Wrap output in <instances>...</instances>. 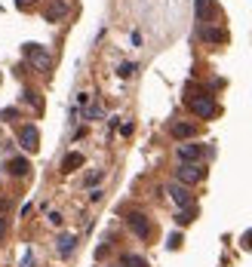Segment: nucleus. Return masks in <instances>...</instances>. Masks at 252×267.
Returning a JSON list of instances; mask_svg holds the SVG:
<instances>
[{"instance_id": "1", "label": "nucleus", "mask_w": 252, "mask_h": 267, "mask_svg": "<svg viewBox=\"0 0 252 267\" xmlns=\"http://www.w3.org/2000/svg\"><path fill=\"white\" fill-rule=\"evenodd\" d=\"M25 56H28L34 71H43V74H46V71L52 68V56L46 52V46H40V43H25Z\"/></svg>"}, {"instance_id": "2", "label": "nucleus", "mask_w": 252, "mask_h": 267, "mask_svg": "<svg viewBox=\"0 0 252 267\" xmlns=\"http://www.w3.org/2000/svg\"><path fill=\"white\" fill-rule=\"evenodd\" d=\"M175 178H178V184H197V181H203L206 178V169L200 166V163H182L175 169Z\"/></svg>"}, {"instance_id": "3", "label": "nucleus", "mask_w": 252, "mask_h": 267, "mask_svg": "<svg viewBox=\"0 0 252 267\" xmlns=\"http://www.w3.org/2000/svg\"><path fill=\"white\" fill-rule=\"evenodd\" d=\"M188 101H191V111H194L197 117H200V120H209V117L215 114V101H212V95H206V92L191 95Z\"/></svg>"}, {"instance_id": "4", "label": "nucleus", "mask_w": 252, "mask_h": 267, "mask_svg": "<svg viewBox=\"0 0 252 267\" xmlns=\"http://www.w3.org/2000/svg\"><path fill=\"white\" fill-rule=\"evenodd\" d=\"M126 224H129V230H132L138 240H148L151 237V221L141 215V212H129V215H126Z\"/></svg>"}, {"instance_id": "5", "label": "nucleus", "mask_w": 252, "mask_h": 267, "mask_svg": "<svg viewBox=\"0 0 252 267\" xmlns=\"http://www.w3.org/2000/svg\"><path fill=\"white\" fill-rule=\"evenodd\" d=\"M166 193L182 206V209H188V206H194V193H191V187L188 184H178V181H172L169 187H166Z\"/></svg>"}, {"instance_id": "6", "label": "nucleus", "mask_w": 252, "mask_h": 267, "mask_svg": "<svg viewBox=\"0 0 252 267\" xmlns=\"http://www.w3.org/2000/svg\"><path fill=\"white\" fill-rule=\"evenodd\" d=\"M203 154H206V148L203 145H194V141L178 145V160H182V163H200Z\"/></svg>"}, {"instance_id": "7", "label": "nucleus", "mask_w": 252, "mask_h": 267, "mask_svg": "<svg viewBox=\"0 0 252 267\" xmlns=\"http://www.w3.org/2000/svg\"><path fill=\"white\" fill-rule=\"evenodd\" d=\"M19 145L31 154V151H37L40 148V132H37V126H31V123H28V126H22L19 129Z\"/></svg>"}, {"instance_id": "8", "label": "nucleus", "mask_w": 252, "mask_h": 267, "mask_svg": "<svg viewBox=\"0 0 252 267\" xmlns=\"http://www.w3.org/2000/svg\"><path fill=\"white\" fill-rule=\"evenodd\" d=\"M68 15V3L65 0H52V3L46 6V22H62Z\"/></svg>"}, {"instance_id": "9", "label": "nucleus", "mask_w": 252, "mask_h": 267, "mask_svg": "<svg viewBox=\"0 0 252 267\" xmlns=\"http://www.w3.org/2000/svg\"><path fill=\"white\" fill-rule=\"evenodd\" d=\"M28 169H31V163H28L25 157H12V160H6V172H9V175H15V178L28 175Z\"/></svg>"}, {"instance_id": "10", "label": "nucleus", "mask_w": 252, "mask_h": 267, "mask_svg": "<svg viewBox=\"0 0 252 267\" xmlns=\"http://www.w3.org/2000/svg\"><path fill=\"white\" fill-rule=\"evenodd\" d=\"M56 243H59V255H62V258H68V255L77 249V237H74V234H62Z\"/></svg>"}, {"instance_id": "11", "label": "nucleus", "mask_w": 252, "mask_h": 267, "mask_svg": "<svg viewBox=\"0 0 252 267\" xmlns=\"http://www.w3.org/2000/svg\"><path fill=\"white\" fill-rule=\"evenodd\" d=\"M172 138L178 141H185V138H194V123H172Z\"/></svg>"}, {"instance_id": "12", "label": "nucleus", "mask_w": 252, "mask_h": 267, "mask_svg": "<svg viewBox=\"0 0 252 267\" xmlns=\"http://www.w3.org/2000/svg\"><path fill=\"white\" fill-rule=\"evenodd\" d=\"M200 37H203L206 43H222V40H225V31H222V28H203Z\"/></svg>"}, {"instance_id": "13", "label": "nucleus", "mask_w": 252, "mask_h": 267, "mask_svg": "<svg viewBox=\"0 0 252 267\" xmlns=\"http://www.w3.org/2000/svg\"><path fill=\"white\" fill-rule=\"evenodd\" d=\"M77 166H83V154H68L62 160V172H74Z\"/></svg>"}, {"instance_id": "14", "label": "nucleus", "mask_w": 252, "mask_h": 267, "mask_svg": "<svg viewBox=\"0 0 252 267\" xmlns=\"http://www.w3.org/2000/svg\"><path fill=\"white\" fill-rule=\"evenodd\" d=\"M194 218H197V209H191V206H188V209H178V212H175V224H178V227L191 224Z\"/></svg>"}, {"instance_id": "15", "label": "nucleus", "mask_w": 252, "mask_h": 267, "mask_svg": "<svg viewBox=\"0 0 252 267\" xmlns=\"http://www.w3.org/2000/svg\"><path fill=\"white\" fill-rule=\"evenodd\" d=\"M194 9H197V19L206 22L209 12H212V3H209V0H194Z\"/></svg>"}, {"instance_id": "16", "label": "nucleus", "mask_w": 252, "mask_h": 267, "mask_svg": "<svg viewBox=\"0 0 252 267\" xmlns=\"http://www.w3.org/2000/svg\"><path fill=\"white\" fill-rule=\"evenodd\" d=\"M83 117H86V120H102V117H105V108L96 101V104H89V108H86V114H83Z\"/></svg>"}, {"instance_id": "17", "label": "nucleus", "mask_w": 252, "mask_h": 267, "mask_svg": "<svg viewBox=\"0 0 252 267\" xmlns=\"http://www.w3.org/2000/svg\"><path fill=\"white\" fill-rule=\"evenodd\" d=\"M123 267H148V261L141 255H123Z\"/></svg>"}, {"instance_id": "18", "label": "nucleus", "mask_w": 252, "mask_h": 267, "mask_svg": "<svg viewBox=\"0 0 252 267\" xmlns=\"http://www.w3.org/2000/svg\"><path fill=\"white\" fill-rule=\"evenodd\" d=\"M117 74H120V77H132V74H135V65H132V62H123Z\"/></svg>"}, {"instance_id": "19", "label": "nucleus", "mask_w": 252, "mask_h": 267, "mask_svg": "<svg viewBox=\"0 0 252 267\" xmlns=\"http://www.w3.org/2000/svg\"><path fill=\"white\" fill-rule=\"evenodd\" d=\"M102 175H105L102 169H96V172H89V178H86V184H89V187H93V184H99V181H102Z\"/></svg>"}, {"instance_id": "20", "label": "nucleus", "mask_w": 252, "mask_h": 267, "mask_svg": "<svg viewBox=\"0 0 252 267\" xmlns=\"http://www.w3.org/2000/svg\"><path fill=\"white\" fill-rule=\"evenodd\" d=\"M25 101H28V104H40V98H37L34 89H25Z\"/></svg>"}, {"instance_id": "21", "label": "nucleus", "mask_w": 252, "mask_h": 267, "mask_svg": "<svg viewBox=\"0 0 252 267\" xmlns=\"http://www.w3.org/2000/svg\"><path fill=\"white\" fill-rule=\"evenodd\" d=\"M178 246H182V237L172 234V237H169V249H178Z\"/></svg>"}, {"instance_id": "22", "label": "nucleus", "mask_w": 252, "mask_h": 267, "mask_svg": "<svg viewBox=\"0 0 252 267\" xmlns=\"http://www.w3.org/2000/svg\"><path fill=\"white\" fill-rule=\"evenodd\" d=\"M243 246H246L249 252H252V230H246V234H243Z\"/></svg>"}, {"instance_id": "23", "label": "nucleus", "mask_w": 252, "mask_h": 267, "mask_svg": "<svg viewBox=\"0 0 252 267\" xmlns=\"http://www.w3.org/2000/svg\"><path fill=\"white\" fill-rule=\"evenodd\" d=\"M49 221H52V224L59 227V224H62V215H59V212H49Z\"/></svg>"}, {"instance_id": "24", "label": "nucleus", "mask_w": 252, "mask_h": 267, "mask_svg": "<svg viewBox=\"0 0 252 267\" xmlns=\"http://www.w3.org/2000/svg\"><path fill=\"white\" fill-rule=\"evenodd\" d=\"M6 237V218H0V240Z\"/></svg>"}, {"instance_id": "25", "label": "nucleus", "mask_w": 252, "mask_h": 267, "mask_svg": "<svg viewBox=\"0 0 252 267\" xmlns=\"http://www.w3.org/2000/svg\"><path fill=\"white\" fill-rule=\"evenodd\" d=\"M22 267H31V252H25V258H22Z\"/></svg>"}, {"instance_id": "26", "label": "nucleus", "mask_w": 252, "mask_h": 267, "mask_svg": "<svg viewBox=\"0 0 252 267\" xmlns=\"http://www.w3.org/2000/svg\"><path fill=\"white\" fill-rule=\"evenodd\" d=\"M31 3V0H15V6H28Z\"/></svg>"}]
</instances>
